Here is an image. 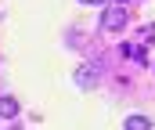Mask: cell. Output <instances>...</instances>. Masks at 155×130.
<instances>
[{
	"label": "cell",
	"mask_w": 155,
	"mask_h": 130,
	"mask_svg": "<svg viewBox=\"0 0 155 130\" xmlns=\"http://www.w3.org/2000/svg\"><path fill=\"white\" fill-rule=\"evenodd\" d=\"M101 22H105V29H108V33H119V29L130 22V18H126V7H116V4H112V7H105Z\"/></svg>",
	"instance_id": "6da1fadb"
},
{
	"label": "cell",
	"mask_w": 155,
	"mask_h": 130,
	"mask_svg": "<svg viewBox=\"0 0 155 130\" xmlns=\"http://www.w3.org/2000/svg\"><path fill=\"white\" fill-rule=\"evenodd\" d=\"M97 76H101V65H94V62H90V65H79V69H76V83L83 87V90H90V87L97 83Z\"/></svg>",
	"instance_id": "7a4b0ae2"
},
{
	"label": "cell",
	"mask_w": 155,
	"mask_h": 130,
	"mask_svg": "<svg viewBox=\"0 0 155 130\" xmlns=\"http://www.w3.org/2000/svg\"><path fill=\"white\" fill-rule=\"evenodd\" d=\"M15 116H18V101L11 94H4L0 98V119H15Z\"/></svg>",
	"instance_id": "3957f363"
},
{
	"label": "cell",
	"mask_w": 155,
	"mask_h": 130,
	"mask_svg": "<svg viewBox=\"0 0 155 130\" xmlns=\"http://www.w3.org/2000/svg\"><path fill=\"white\" fill-rule=\"evenodd\" d=\"M126 130H152L148 116H126Z\"/></svg>",
	"instance_id": "277c9868"
},
{
	"label": "cell",
	"mask_w": 155,
	"mask_h": 130,
	"mask_svg": "<svg viewBox=\"0 0 155 130\" xmlns=\"http://www.w3.org/2000/svg\"><path fill=\"white\" fill-rule=\"evenodd\" d=\"M79 4H105V0H79Z\"/></svg>",
	"instance_id": "5b68a950"
},
{
	"label": "cell",
	"mask_w": 155,
	"mask_h": 130,
	"mask_svg": "<svg viewBox=\"0 0 155 130\" xmlns=\"http://www.w3.org/2000/svg\"><path fill=\"white\" fill-rule=\"evenodd\" d=\"M126 4H130V0H116V7H126Z\"/></svg>",
	"instance_id": "8992f818"
}]
</instances>
